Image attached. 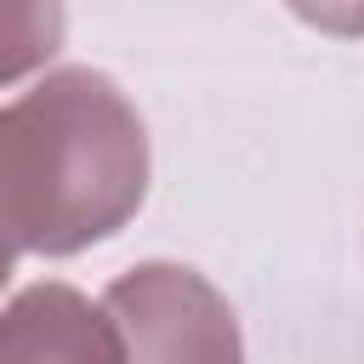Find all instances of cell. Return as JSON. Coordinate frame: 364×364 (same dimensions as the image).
I'll return each mask as SVG.
<instances>
[{
	"mask_svg": "<svg viewBox=\"0 0 364 364\" xmlns=\"http://www.w3.org/2000/svg\"><path fill=\"white\" fill-rule=\"evenodd\" d=\"M148 176V125L102 68H46L0 108V193L28 256L114 239L142 210Z\"/></svg>",
	"mask_w": 364,
	"mask_h": 364,
	"instance_id": "6da1fadb",
	"label": "cell"
},
{
	"mask_svg": "<svg viewBox=\"0 0 364 364\" xmlns=\"http://www.w3.org/2000/svg\"><path fill=\"white\" fill-rule=\"evenodd\" d=\"M307 28L336 40H364V0H284Z\"/></svg>",
	"mask_w": 364,
	"mask_h": 364,
	"instance_id": "5b68a950",
	"label": "cell"
},
{
	"mask_svg": "<svg viewBox=\"0 0 364 364\" xmlns=\"http://www.w3.org/2000/svg\"><path fill=\"white\" fill-rule=\"evenodd\" d=\"M0 364H119V336L102 301L40 279L0 307Z\"/></svg>",
	"mask_w": 364,
	"mask_h": 364,
	"instance_id": "3957f363",
	"label": "cell"
},
{
	"mask_svg": "<svg viewBox=\"0 0 364 364\" xmlns=\"http://www.w3.org/2000/svg\"><path fill=\"white\" fill-rule=\"evenodd\" d=\"M68 34L63 0H0V91L51 68Z\"/></svg>",
	"mask_w": 364,
	"mask_h": 364,
	"instance_id": "277c9868",
	"label": "cell"
},
{
	"mask_svg": "<svg viewBox=\"0 0 364 364\" xmlns=\"http://www.w3.org/2000/svg\"><path fill=\"white\" fill-rule=\"evenodd\" d=\"M17 256H23V239H17V222H11V210H6V193H0V290H6L11 267H17Z\"/></svg>",
	"mask_w": 364,
	"mask_h": 364,
	"instance_id": "8992f818",
	"label": "cell"
},
{
	"mask_svg": "<svg viewBox=\"0 0 364 364\" xmlns=\"http://www.w3.org/2000/svg\"><path fill=\"white\" fill-rule=\"evenodd\" d=\"M119 364H245V330L228 296L188 262H136L102 290Z\"/></svg>",
	"mask_w": 364,
	"mask_h": 364,
	"instance_id": "7a4b0ae2",
	"label": "cell"
}]
</instances>
